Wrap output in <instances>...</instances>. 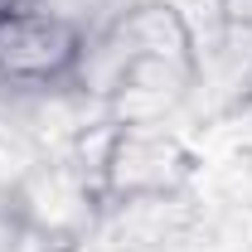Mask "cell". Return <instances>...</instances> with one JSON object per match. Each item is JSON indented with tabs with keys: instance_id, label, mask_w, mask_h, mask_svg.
Returning <instances> with one entry per match:
<instances>
[{
	"instance_id": "obj_3",
	"label": "cell",
	"mask_w": 252,
	"mask_h": 252,
	"mask_svg": "<svg viewBox=\"0 0 252 252\" xmlns=\"http://www.w3.org/2000/svg\"><path fill=\"white\" fill-rule=\"evenodd\" d=\"M20 5H30V0H0V15L5 10H20Z\"/></svg>"
},
{
	"instance_id": "obj_1",
	"label": "cell",
	"mask_w": 252,
	"mask_h": 252,
	"mask_svg": "<svg viewBox=\"0 0 252 252\" xmlns=\"http://www.w3.org/2000/svg\"><path fill=\"white\" fill-rule=\"evenodd\" d=\"M88 54L83 25L63 20L44 5H20L0 15V83L20 88H49L68 78Z\"/></svg>"
},
{
	"instance_id": "obj_2",
	"label": "cell",
	"mask_w": 252,
	"mask_h": 252,
	"mask_svg": "<svg viewBox=\"0 0 252 252\" xmlns=\"http://www.w3.org/2000/svg\"><path fill=\"white\" fill-rule=\"evenodd\" d=\"M189 175L185 146L165 131H136L122 126L107 141V160H102V180L117 199H160L175 194V185Z\"/></svg>"
}]
</instances>
